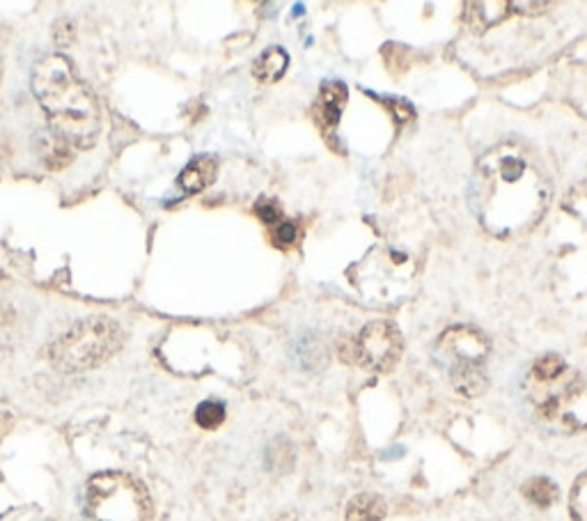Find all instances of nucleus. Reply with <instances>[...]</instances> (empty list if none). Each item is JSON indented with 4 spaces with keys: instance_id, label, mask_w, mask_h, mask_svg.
I'll use <instances>...</instances> for the list:
<instances>
[{
    "instance_id": "nucleus-1",
    "label": "nucleus",
    "mask_w": 587,
    "mask_h": 521,
    "mask_svg": "<svg viewBox=\"0 0 587 521\" xmlns=\"http://www.w3.org/2000/svg\"><path fill=\"white\" fill-rule=\"evenodd\" d=\"M471 202L489 235L516 237L542 221L551 202V184L526 145L503 141L477 163Z\"/></svg>"
},
{
    "instance_id": "nucleus-2",
    "label": "nucleus",
    "mask_w": 587,
    "mask_h": 521,
    "mask_svg": "<svg viewBox=\"0 0 587 521\" xmlns=\"http://www.w3.org/2000/svg\"><path fill=\"white\" fill-rule=\"evenodd\" d=\"M33 90L58 136L81 150L95 145L99 108L67 58L46 56L39 62L33 72Z\"/></svg>"
},
{
    "instance_id": "nucleus-3",
    "label": "nucleus",
    "mask_w": 587,
    "mask_h": 521,
    "mask_svg": "<svg viewBox=\"0 0 587 521\" xmlns=\"http://www.w3.org/2000/svg\"><path fill=\"white\" fill-rule=\"evenodd\" d=\"M523 388L537 418L551 430L565 434L587 430V381L578 377L558 354L537 359Z\"/></svg>"
},
{
    "instance_id": "nucleus-4",
    "label": "nucleus",
    "mask_w": 587,
    "mask_h": 521,
    "mask_svg": "<svg viewBox=\"0 0 587 521\" xmlns=\"http://www.w3.org/2000/svg\"><path fill=\"white\" fill-rule=\"evenodd\" d=\"M436 356L448 368L455 391L464 398H480L487 391L489 377L484 361L489 356V340L480 329L468 324L452 326L438 338Z\"/></svg>"
},
{
    "instance_id": "nucleus-5",
    "label": "nucleus",
    "mask_w": 587,
    "mask_h": 521,
    "mask_svg": "<svg viewBox=\"0 0 587 521\" xmlns=\"http://www.w3.org/2000/svg\"><path fill=\"white\" fill-rule=\"evenodd\" d=\"M124 333L106 317L78 322L49 347V359L62 372H83L97 368L122 347Z\"/></svg>"
},
{
    "instance_id": "nucleus-6",
    "label": "nucleus",
    "mask_w": 587,
    "mask_h": 521,
    "mask_svg": "<svg viewBox=\"0 0 587 521\" xmlns=\"http://www.w3.org/2000/svg\"><path fill=\"white\" fill-rule=\"evenodd\" d=\"M88 510L95 521H150L145 487L124 473H99L88 482Z\"/></svg>"
},
{
    "instance_id": "nucleus-7",
    "label": "nucleus",
    "mask_w": 587,
    "mask_h": 521,
    "mask_svg": "<svg viewBox=\"0 0 587 521\" xmlns=\"http://www.w3.org/2000/svg\"><path fill=\"white\" fill-rule=\"evenodd\" d=\"M404 342L393 322H370L356 338L358 363L374 372H390L402 359Z\"/></svg>"
},
{
    "instance_id": "nucleus-8",
    "label": "nucleus",
    "mask_w": 587,
    "mask_h": 521,
    "mask_svg": "<svg viewBox=\"0 0 587 521\" xmlns=\"http://www.w3.org/2000/svg\"><path fill=\"white\" fill-rule=\"evenodd\" d=\"M510 12L512 7L507 0H487V3L482 0V3H468L464 7V21L475 33H484L510 17Z\"/></svg>"
},
{
    "instance_id": "nucleus-9",
    "label": "nucleus",
    "mask_w": 587,
    "mask_h": 521,
    "mask_svg": "<svg viewBox=\"0 0 587 521\" xmlns=\"http://www.w3.org/2000/svg\"><path fill=\"white\" fill-rule=\"evenodd\" d=\"M35 150L39 159L49 170H62L74 159V147L65 138L58 136L56 131H44L35 138Z\"/></svg>"
},
{
    "instance_id": "nucleus-10",
    "label": "nucleus",
    "mask_w": 587,
    "mask_h": 521,
    "mask_svg": "<svg viewBox=\"0 0 587 521\" xmlns=\"http://www.w3.org/2000/svg\"><path fill=\"white\" fill-rule=\"evenodd\" d=\"M216 168H218V163L214 157L193 159L189 166L182 170V175H179V186H182V189L189 191V193L205 191L207 186L214 182Z\"/></svg>"
},
{
    "instance_id": "nucleus-11",
    "label": "nucleus",
    "mask_w": 587,
    "mask_h": 521,
    "mask_svg": "<svg viewBox=\"0 0 587 521\" xmlns=\"http://www.w3.org/2000/svg\"><path fill=\"white\" fill-rule=\"evenodd\" d=\"M287 65H289L287 51L280 49V46H271V49H266L262 56L255 60L253 76L260 83H276L283 79V74L287 72Z\"/></svg>"
},
{
    "instance_id": "nucleus-12",
    "label": "nucleus",
    "mask_w": 587,
    "mask_h": 521,
    "mask_svg": "<svg viewBox=\"0 0 587 521\" xmlns=\"http://www.w3.org/2000/svg\"><path fill=\"white\" fill-rule=\"evenodd\" d=\"M344 106H347V88L342 83H326L319 95V113L324 127H338Z\"/></svg>"
},
{
    "instance_id": "nucleus-13",
    "label": "nucleus",
    "mask_w": 587,
    "mask_h": 521,
    "mask_svg": "<svg viewBox=\"0 0 587 521\" xmlns=\"http://www.w3.org/2000/svg\"><path fill=\"white\" fill-rule=\"evenodd\" d=\"M386 517V501L377 494H358L347 508V521H381Z\"/></svg>"
},
{
    "instance_id": "nucleus-14",
    "label": "nucleus",
    "mask_w": 587,
    "mask_h": 521,
    "mask_svg": "<svg viewBox=\"0 0 587 521\" xmlns=\"http://www.w3.org/2000/svg\"><path fill=\"white\" fill-rule=\"evenodd\" d=\"M521 492L532 505H537V508H549V505L558 501L560 496L558 485L549 478H532L523 485Z\"/></svg>"
},
{
    "instance_id": "nucleus-15",
    "label": "nucleus",
    "mask_w": 587,
    "mask_h": 521,
    "mask_svg": "<svg viewBox=\"0 0 587 521\" xmlns=\"http://www.w3.org/2000/svg\"><path fill=\"white\" fill-rule=\"evenodd\" d=\"M562 207H565V212L574 216V219L587 230V182L576 184L565 196Z\"/></svg>"
},
{
    "instance_id": "nucleus-16",
    "label": "nucleus",
    "mask_w": 587,
    "mask_h": 521,
    "mask_svg": "<svg viewBox=\"0 0 587 521\" xmlns=\"http://www.w3.org/2000/svg\"><path fill=\"white\" fill-rule=\"evenodd\" d=\"M225 421V407L221 402H202L198 409H195V423L205 430H216L218 425Z\"/></svg>"
},
{
    "instance_id": "nucleus-17",
    "label": "nucleus",
    "mask_w": 587,
    "mask_h": 521,
    "mask_svg": "<svg viewBox=\"0 0 587 521\" xmlns=\"http://www.w3.org/2000/svg\"><path fill=\"white\" fill-rule=\"evenodd\" d=\"M569 510L574 521H587V473L574 482L569 496Z\"/></svg>"
},
{
    "instance_id": "nucleus-18",
    "label": "nucleus",
    "mask_w": 587,
    "mask_h": 521,
    "mask_svg": "<svg viewBox=\"0 0 587 521\" xmlns=\"http://www.w3.org/2000/svg\"><path fill=\"white\" fill-rule=\"evenodd\" d=\"M296 239H299V230H296V225L292 221H280L278 225H273L271 241H273V246L280 248V251L294 246Z\"/></svg>"
},
{
    "instance_id": "nucleus-19",
    "label": "nucleus",
    "mask_w": 587,
    "mask_h": 521,
    "mask_svg": "<svg viewBox=\"0 0 587 521\" xmlns=\"http://www.w3.org/2000/svg\"><path fill=\"white\" fill-rule=\"evenodd\" d=\"M255 214L260 216V219L266 223V225H278L280 221H283V209H280V205L276 200H269V198H262L260 202H257L255 207Z\"/></svg>"
},
{
    "instance_id": "nucleus-20",
    "label": "nucleus",
    "mask_w": 587,
    "mask_h": 521,
    "mask_svg": "<svg viewBox=\"0 0 587 521\" xmlns=\"http://www.w3.org/2000/svg\"><path fill=\"white\" fill-rule=\"evenodd\" d=\"M512 12L521 14V17H537V14H544L551 10L553 3H530V0H523V3H510Z\"/></svg>"
},
{
    "instance_id": "nucleus-21",
    "label": "nucleus",
    "mask_w": 587,
    "mask_h": 521,
    "mask_svg": "<svg viewBox=\"0 0 587 521\" xmlns=\"http://www.w3.org/2000/svg\"><path fill=\"white\" fill-rule=\"evenodd\" d=\"M388 101V106L393 108V113H397V118H399V122H409L413 115V108L406 104V101H393V99H386Z\"/></svg>"
},
{
    "instance_id": "nucleus-22",
    "label": "nucleus",
    "mask_w": 587,
    "mask_h": 521,
    "mask_svg": "<svg viewBox=\"0 0 587 521\" xmlns=\"http://www.w3.org/2000/svg\"><path fill=\"white\" fill-rule=\"evenodd\" d=\"M0 324H3V315H0Z\"/></svg>"
}]
</instances>
